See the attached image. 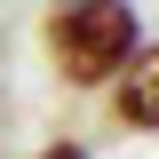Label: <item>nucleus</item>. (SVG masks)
Wrapping results in <instances>:
<instances>
[{
	"label": "nucleus",
	"mask_w": 159,
	"mask_h": 159,
	"mask_svg": "<svg viewBox=\"0 0 159 159\" xmlns=\"http://www.w3.org/2000/svg\"><path fill=\"white\" fill-rule=\"evenodd\" d=\"M103 103H111V127H127V135H159V40H143L135 56L119 64V80L103 88Z\"/></svg>",
	"instance_id": "nucleus-2"
},
{
	"label": "nucleus",
	"mask_w": 159,
	"mask_h": 159,
	"mask_svg": "<svg viewBox=\"0 0 159 159\" xmlns=\"http://www.w3.org/2000/svg\"><path fill=\"white\" fill-rule=\"evenodd\" d=\"M32 159H88V143H80V135H48Z\"/></svg>",
	"instance_id": "nucleus-3"
},
{
	"label": "nucleus",
	"mask_w": 159,
	"mask_h": 159,
	"mask_svg": "<svg viewBox=\"0 0 159 159\" xmlns=\"http://www.w3.org/2000/svg\"><path fill=\"white\" fill-rule=\"evenodd\" d=\"M135 48H143L135 0H48L40 8V56L72 96H103Z\"/></svg>",
	"instance_id": "nucleus-1"
}]
</instances>
